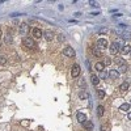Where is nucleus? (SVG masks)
I'll return each mask as SVG.
<instances>
[{"label": "nucleus", "instance_id": "f257e3e1", "mask_svg": "<svg viewBox=\"0 0 131 131\" xmlns=\"http://www.w3.org/2000/svg\"><path fill=\"white\" fill-rule=\"evenodd\" d=\"M23 43H24V46L28 47V49H31V50L36 49V42H34V39H33V38L26 37V38L23 39Z\"/></svg>", "mask_w": 131, "mask_h": 131}, {"label": "nucleus", "instance_id": "f03ea898", "mask_svg": "<svg viewBox=\"0 0 131 131\" xmlns=\"http://www.w3.org/2000/svg\"><path fill=\"white\" fill-rule=\"evenodd\" d=\"M80 72H81L80 66H79V64H73V66H72V70H71V75H72V78H78V76L80 75Z\"/></svg>", "mask_w": 131, "mask_h": 131}, {"label": "nucleus", "instance_id": "7ed1b4c3", "mask_svg": "<svg viewBox=\"0 0 131 131\" xmlns=\"http://www.w3.org/2000/svg\"><path fill=\"white\" fill-rule=\"evenodd\" d=\"M63 52H64V55L66 57H68V58H75V55H76V54H75V50L72 49V47H66L64 50H63Z\"/></svg>", "mask_w": 131, "mask_h": 131}, {"label": "nucleus", "instance_id": "20e7f679", "mask_svg": "<svg viewBox=\"0 0 131 131\" xmlns=\"http://www.w3.org/2000/svg\"><path fill=\"white\" fill-rule=\"evenodd\" d=\"M118 50H119V43H118V42H114V43H112V45H110V47H109V51H110V54H112V55H115V54L118 52Z\"/></svg>", "mask_w": 131, "mask_h": 131}, {"label": "nucleus", "instance_id": "39448f33", "mask_svg": "<svg viewBox=\"0 0 131 131\" xmlns=\"http://www.w3.org/2000/svg\"><path fill=\"white\" fill-rule=\"evenodd\" d=\"M30 30L29 25L26 23H23V24H20V28H18V31H20V34H25V33H28Z\"/></svg>", "mask_w": 131, "mask_h": 131}, {"label": "nucleus", "instance_id": "423d86ee", "mask_svg": "<svg viewBox=\"0 0 131 131\" xmlns=\"http://www.w3.org/2000/svg\"><path fill=\"white\" fill-rule=\"evenodd\" d=\"M97 47L100 49V50L106 49V47H107V41H106V39H104V38L98 39V41H97Z\"/></svg>", "mask_w": 131, "mask_h": 131}, {"label": "nucleus", "instance_id": "0eeeda50", "mask_svg": "<svg viewBox=\"0 0 131 131\" xmlns=\"http://www.w3.org/2000/svg\"><path fill=\"white\" fill-rule=\"evenodd\" d=\"M31 33H33V37H34L36 39H39L43 36V33H42V30L39 28H34V29L31 30Z\"/></svg>", "mask_w": 131, "mask_h": 131}, {"label": "nucleus", "instance_id": "6e6552de", "mask_svg": "<svg viewBox=\"0 0 131 131\" xmlns=\"http://www.w3.org/2000/svg\"><path fill=\"white\" fill-rule=\"evenodd\" d=\"M43 37H45V39L47 42H51L54 39V34H52V31L51 30H46V31H43Z\"/></svg>", "mask_w": 131, "mask_h": 131}, {"label": "nucleus", "instance_id": "1a4fd4ad", "mask_svg": "<svg viewBox=\"0 0 131 131\" xmlns=\"http://www.w3.org/2000/svg\"><path fill=\"white\" fill-rule=\"evenodd\" d=\"M76 118H78V121H79L80 123H84V122L86 121V115H85L84 113H78V114H76Z\"/></svg>", "mask_w": 131, "mask_h": 131}, {"label": "nucleus", "instance_id": "9d476101", "mask_svg": "<svg viewBox=\"0 0 131 131\" xmlns=\"http://www.w3.org/2000/svg\"><path fill=\"white\" fill-rule=\"evenodd\" d=\"M123 39H131V31H118Z\"/></svg>", "mask_w": 131, "mask_h": 131}, {"label": "nucleus", "instance_id": "9b49d317", "mask_svg": "<svg viewBox=\"0 0 131 131\" xmlns=\"http://www.w3.org/2000/svg\"><path fill=\"white\" fill-rule=\"evenodd\" d=\"M96 70H97L98 72H104V70H105V64H104L102 62L96 63Z\"/></svg>", "mask_w": 131, "mask_h": 131}, {"label": "nucleus", "instance_id": "f8f14e48", "mask_svg": "<svg viewBox=\"0 0 131 131\" xmlns=\"http://www.w3.org/2000/svg\"><path fill=\"white\" fill-rule=\"evenodd\" d=\"M121 52H122V54H125V55H126V54H130V52H131V47H130L128 45H123V46H122Z\"/></svg>", "mask_w": 131, "mask_h": 131}, {"label": "nucleus", "instance_id": "ddd939ff", "mask_svg": "<svg viewBox=\"0 0 131 131\" xmlns=\"http://www.w3.org/2000/svg\"><path fill=\"white\" fill-rule=\"evenodd\" d=\"M91 80H92V84L96 85V86L100 84V78H97L96 75H92V76H91Z\"/></svg>", "mask_w": 131, "mask_h": 131}, {"label": "nucleus", "instance_id": "4468645a", "mask_svg": "<svg viewBox=\"0 0 131 131\" xmlns=\"http://www.w3.org/2000/svg\"><path fill=\"white\" fill-rule=\"evenodd\" d=\"M128 86H130L128 81H125V83H122V84H121V86H119V89H121V92H126V91L128 89Z\"/></svg>", "mask_w": 131, "mask_h": 131}, {"label": "nucleus", "instance_id": "2eb2a0df", "mask_svg": "<svg viewBox=\"0 0 131 131\" xmlns=\"http://www.w3.org/2000/svg\"><path fill=\"white\" fill-rule=\"evenodd\" d=\"M119 76V72L115 71V70H112L110 72H109V78H112V79H117Z\"/></svg>", "mask_w": 131, "mask_h": 131}, {"label": "nucleus", "instance_id": "dca6fc26", "mask_svg": "<svg viewBox=\"0 0 131 131\" xmlns=\"http://www.w3.org/2000/svg\"><path fill=\"white\" fill-rule=\"evenodd\" d=\"M83 126H84V128H86V130H92V128H93V123H92L91 121H85V122L83 123Z\"/></svg>", "mask_w": 131, "mask_h": 131}, {"label": "nucleus", "instance_id": "f3484780", "mask_svg": "<svg viewBox=\"0 0 131 131\" xmlns=\"http://www.w3.org/2000/svg\"><path fill=\"white\" fill-rule=\"evenodd\" d=\"M93 55H94V57H101V55H102L101 50L98 49L97 46H96V47H93Z\"/></svg>", "mask_w": 131, "mask_h": 131}, {"label": "nucleus", "instance_id": "a211bd4d", "mask_svg": "<svg viewBox=\"0 0 131 131\" xmlns=\"http://www.w3.org/2000/svg\"><path fill=\"white\" fill-rule=\"evenodd\" d=\"M104 112H105V110H104V107H102L101 105L97 107V114H98V117H102V115H104Z\"/></svg>", "mask_w": 131, "mask_h": 131}, {"label": "nucleus", "instance_id": "6ab92c4d", "mask_svg": "<svg viewBox=\"0 0 131 131\" xmlns=\"http://www.w3.org/2000/svg\"><path fill=\"white\" fill-rule=\"evenodd\" d=\"M79 98H80V100H85V98H88V93H86V92H80L79 93Z\"/></svg>", "mask_w": 131, "mask_h": 131}, {"label": "nucleus", "instance_id": "aec40b11", "mask_svg": "<svg viewBox=\"0 0 131 131\" xmlns=\"http://www.w3.org/2000/svg\"><path fill=\"white\" fill-rule=\"evenodd\" d=\"M128 109H130V104H122L121 105V110L122 112H127Z\"/></svg>", "mask_w": 131, "mask_h": 131}, {"label": "nucleus", "instance_id": "412c9836", "mask_svg": "<svg viewBox=\"0 0 131 131\" xmlns=\"http://www.w3.org/2000/svg\"><path fill=\"white\" fill-rule=\"evenodd\" d=\"M127 70V66L126 64H122V66H119V73H125Z\"/></svg>", "mask_w": 131, "mask_h": 131}, {"label": "nucleus", "instance_id": "4be33fe9", "mask_svg": "<svg viewBox=\"0 0 131 131\" xmlns=\"http://www.w3.org/2000/svg\"><path fill=\"white\" fill-rule=\"evenodd\" d=\"M4 41H5V43H10V42H12V36H10V34H5Z\"/></svg>", "mask_w": 131, "mask_h": 131}, {"label": "nucleus", "instance_id": "5701e85b", "mask_svg": "<svg viewBox=\"0 0 131 131\" xmlns=\"http://www.w3.org/2000/svg\"><path fill=\"white\" fill-rule=\"evenodd\" d=\"M100 78L101 79H107L109 78V72H101L100 73Z\"/></svg>", "mask_w": 131, "mask_h": 131}, {"label": "nucleus", "instance_id": "b1692460", "mask_svg": "<svg viewBox=\"0 0 131 131\" xmlns=\"http://www.w3.org/2000/svg\"><path fill=\"white\" fill-rule=\"evenodd\" d=\"M7 63V58L4 55H0V64H5Z\"/></svg>", "mask_w": 131, "mask_h": 131}, {"label": "nucleus", "instance_id": "393cba45", "mask_svg": "<svg viewBox=\"0 0 131 131\" xmlns=\"http://www.w3.org/2000/svg\"><path fill=\"white\" fill-rule=\"evenodd\" d=\"M97 93H98V97H100V98H104V97H105V92H104V91H100V89H98Z\"/></svg>", "mask_w": 131, "mask_h": 131}, {"label": "nucleus", "instance_id": "a878e982", "mask_svg": "<svg viewBox=\"0 0 131 131\" xmlns=\"http://www.w3.org/2000/svg\"><path fill=\"white\" fill-rule=\"evenodd\" d=\"M107 31V28H100L98 29V33H100V34H104V33H106Z\"/></svg>", "mask_w": 131, "mask_h": 131}, {"label": "nucleus", "instance_id": "bb28decb", "mask_svg": "<svg viewBox=\"0 0 131 131\" xmlns=\"http://www.w3.org/2000/svg\"><path fill=\"white\" fill-rule=\"evenodd\" d=\"M58 41H59V42H64V41H66V37H64L63 34H59V36H58Z\"/></svg>", "mask_w": 131, "mask_h": 131}, {"label": "nucleus", "instance_id": "cd10ccee", "mask_svg": "<svg viewBox=\"0 0 131 131\" xmlns=\"http://www.w3.org/2000/svg\"><path fill=\"white\" fill-rule=\"evenodd\" d=\"M102 63H104V64H105V66H106V64H110V63H112V60H110V59H109V58H105V59H104V62H102Z\"/></svg>", "mask_w": 131, "mask_h": 131}, {"label": "nucleus", "instance_id": "c85d7f7f", "mask_svg": "<svg viewBox=\"0 0 131 131\" xmlns=\"http://www.w3.org/2000/svg\"><path fill=\"white\" fill-rule=\"evenodd\" d=\"M89 4H91L92 7H96V8H97V7H100V4H98V3H96V2H92V0L89 2Z\"/></svg>", "mask_w": 131, "mask_h": 131}, {"label": "nucleus", "instance_id": "c756f323", "mask_svg": "<svg viewBox=\"0 0 131 131\" xmlns=\"http://www.w3.org/2000/svg\"><path fill=\"white\" fill-rule=\"evenodd\" d=\"M127 118H128L130 121H131V113H128V114H127Z\"/></svg>", "mask_w": 131, "mask_h": 131}, {"label": "nucleus", "instance_id": "7c9ffc66", "mask_svg": "<svg viewBox=\"0 0 131 131\" xmlns=\"http://www.w3.org/2000/svg\"><path fill=\"white\" fill-rule=\"evenodd\" d=\"M0 37H2V30H0Z\"/></svg>", "mask_w": 131, "mask_h": 131}, {"label": "nucleus", "instance_id": "2f4dec72", "mask_svg": "<svg viewBox=\"0 0 131 131\" xmlns=\"http://www.w3.org/2000/svg\"><path fill=\"white\" fill-rule=\"evenodd\" d=\"M101 131H105V128H101Z\"/></svg>", "mask_w": 131, "mask_h": 131}]
</instances>
